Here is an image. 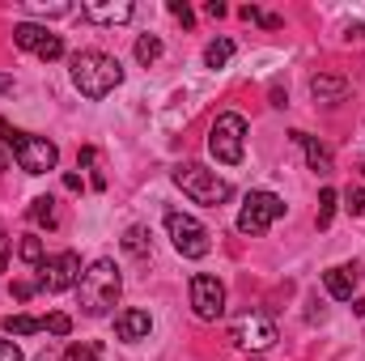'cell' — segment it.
I'll use <instances>...</instances> for the list:
<instances>
[{"label": "cell", "instance_id": "38", "mask_svg": "<svg viewBox=\"0 0 365 361\" xmlns=\"http://www.w3.org/2000/svg\"><path fill=\"white\" fill-rule=\"evenodd\" d=\"M38 361H56V357H51V353H43V357H38Z\"/></svg>", "mask_w": 365, "mask_h": 361}, {"label": "cell", "instance_id": "8", "mask_svg": "<svg viewBox=\"0 0 365 361\" xmlns=\"http://www.w3.org/2000/svg\"><path fill=\"white\" fill-rule=\"evenodd\" d=\"M13 158H17V166H21L26 175H47V171H56L60 149H56L47 136H30V132H21L17 145H13Z\"/></svg>", "mask_w": 365, "mask_h": 361}, {"label": "cell", "instance_id": "3", "mask_svg": "<svg viewBox=\"0 0 365 361\" xmlns=\"http://www.w3.org/2000/svg\"><path fill=\"white\" fill-rule=\"evenodd\" d=\"M175 187H179L182 195H191L195 204H208V208H217V204H225L230 195H234V187L230 179H221L217 171H208V166H200V162H182L175 166Z\"/></svg>", "mask_w": 365, "mask_h": 361}, {"label": "cell", "instance_id": "30", "mask_svg": "<svg viewBox=\"0 0 365 361\" xmlns=\"http://www.w3.org/2000/svg\"><path fill=\"white\" fill-rule=\"evenodd\" d=\"M0 361H21V349L13 340H0Z\"/></svg>", "mask_w": 365, "mask_h": 361}, {"label": "cell", "instance_id": "9", "mask_svg": "<svg viewBox=\"0 0 365 361\" xmlns=\"http://www.w3.org/2000/svg\"><path fill=\"white\" fill-rule=\"evenodd\" d=\"M13 43H17L21 51H34L38 60H60V56H64V39L51 34V30L38 26V21H17V26H13Z\"/></svg>", "mask_w": 365, "mask_h": 361}, {"label": "cell", "instance_id": "36", "mask_svg": "<svg viewBox=\"0 0 365 361\" xmlns=\"http://www.w3.org/2000/svg\"><path fill=\"white\" fill-rule=\"evenodd\" d=\"M353 310H357V315H365V298H353Z\"/></svg>", "mask_w": 365, "mask_h": 361}, {"label": "cell", "instance_id": "10", "mask_svg": "<svg viewBox=\"0 0 365 361\" xmlns=\"http://www.w3.org/2000/svg\"><path fill=\"white\" fill-rule=\"evenodd\" d=\"M191 310H195L204 323L221 319V315H225V285H221L217 276H208V272L191 276Z\"/></svg>", "mask_w": 365, "mask_h": 361}, {"label": "cell", "instance_id": "29", "mask_svg": "<svg viewBox=\"0 0 365 361\" xmlns=\"http://www.w3.org/2000/svg\"><path fill=\"white\" fill-rule=\"evenodd\" d=\"M34 293H38V285H30V280H17V285H13V298H17V302H30Z\"/></svg>", "mask_w": 365, "mask_h": 361}, {"label": "cell", "instance_id": "1", "mask_svg": "<svg viewBox=\"0 0 365 361\" xmlns=\"http://www.w3.org/2000/svg\"><path fill=\"white\" fill-rule=\"evenodd\" d=\"M119 293H123V276L115 268V260H93L77 280V298H81V310L90 319L110 315L119 306Z\"/></svg>", "mask_w": 365, "mask_h": 361}, {"label": "cell", "instance_id": "14", "mask_svg": "<svg viewBox=\"0 0 365 361\" xmlns=\"http://www.w3.org/2000/svg\"><path fill=\"white\" fill-rule=\"evenodd\" d=\"M310 93H314V102L336 106V102L349 98V81L344 77H331V73H319V77H310Z\"/></svg>", "mask_w": 365, "mask_h": 361}, {"label": "cell", "instance_id": "31", "mask_svg": "<svg viewBox=\"0 0 365 361\" xmlns=\"http://www.w3.org/2000/svg\"><path fill=\"white\" fill-rule=\"evenodd\" d=\"M204 13H208V17H225V13H230V9H225V4H221V0H208V4H204Z\"/></svg>", "mask_w": 365, "mask_h": 361}, {"label": "cell", "instance_id": "23", "mask_svg": "<svg viewBox=\"0 0 365 361\" xmlns=\"http://www.w3.org/2000/svg\"><path fill=\"white\" fill-rule=\"evenodd\" d=\"M336 200H340V191H336V187H323V191H319V225H323V230L331 225V213H336Z\"/></svg>", "mask_w": 365, "mask_h": 361}, {"label": "cell", "instance_id": "34", "mask_svg": "<svg viewBox=\"0 0 365 361\" xmlns=\"http://www.w3.org/2000/svg\"><path fill=\"white\" fill-rule=\"evenodd\" d=\"M64 187L68 191H81V175H64Z\"/></svg>", "mask_w": 365, "mask_h": 361}, {"label": "cell", "instance_id": "4", "mask_svg": "<svg viewBox=\"0 0 365 361\" xmlns=\"http://www.w3.org/2000/svg\"><path fill=\"white\" fill-rule=\"evenodd\" d=\"M242 149H247V119L234 115V111L217 115V123L208 128V153L221 166H238L242 162Z\"/></svg>", "mask_w": 365, "mask_h": 361}, {"label": "cell", "instance_id": "17", "mask_svg": "<svg viewBox=\"0 0 365 361\" xmlns=\"http://www.w3.org/2000/svg\"><path fill=\"white\" fill-rule=\"evenodd\" d=\"M230 60H234V43H230V39H212V43L204 47V64H208V68H225Z\"/></svg>", "mask_w": 365, "mask_h": 361}, {"label": "cell", "instance_id": "11", "mask_svg": "<svg viewBox=\"0 0 365 361\" xmlns=\"http://www.w3.org/2000/svg\"><path fill=\"white\" fill-rule=\"evenodd\" d=\"M234 345H238V349H251V353L272 349V345H276V323L268 319V315L247 310V315L234 323Z\"/></svg>", "mask_w": 365, "mask_h": 361}, {"label": "cell", "instance_id": "35", "mask_svg": "<svg viewBox=\"0 0 365 361\" xmlns=\"http://www.w3.org/2000/svg\"><path fill=\"white\" fill-rule=\"evenodd\" d=\"M13 90V77H4V73H0V93H9Z\"/></svg>", "mask_w": 365, "mask_h": 361}, {"label": "cell", "instance_id": "6", "mask_svg": "<svg viewBox=\"0 0 365 361\" xmlns=\"http://www.w3.org/2000/svg\"><path fill=\"white\" fill-rule=\"evenodd\" d=\"M166 234H170V243H175V251H179L182 260H204L208 251H212V238H208V230L191 217V213H166Z\"/></svg>", "mask_w": 365, "mask_h": 361}, {"label": "cell", "instance_id": "27", "mask_svg": "<svg viewBox=\"0 0 365 361\" xmlns=\"http://www.w3.org/2000/svg\"><path fill=\"white\" fill-rule=\"evenodd\" d=\"M170 13L179 17L182 26H191V21H195V13H191V4H187V0H170Z\"/></svg>", "mask_w": 365, "mask_h": 361}, {"label": "cell", "instance_id": "7", "mask_svg": "<svg viewBox=\"0 0 365 361\" xmlns=\"http://www.w3.org/2000/svg\"><path fill=\"white\" fill-rule=\"evenodd\" d=\"M81 272H86V268H81V255H77V251H60V255L43 260V268H38V289H43V293L77 289Z\"/></svg>", "mask_w": 365, "mask_h": 361}, {"label": "cell", "instance_id": "24", "mask_svg": "<svg viewBox=\"0 0 365 361\" xmlns=\"http://www.w3.org/2000/svg\"><path fill=\"white\" fill-rule=\"evenodd\" d=\"M64 361H102V345L98 340H81V345H73Z\"/></svg>", "mask_w": 365, "mask_h": 361}, {"label": "cell", "instance_id": "2", "mask_svg": "<svg viewBox=\"0 0 365 361\" xmlns=\"http://www.w3.org/2000/svg\"><path fill=\"white\" fill-rule=\"evenodd\" d=\"M68 68H73V86L86 93V98H93V102L106 98V93L123 81L119 60L106 56V51H77V56L68 60Z\"/></svg>", "mask_w": 365, "mask_h": 361}, {"label": "cell", "instance_id": "21", "mask_svg": "<svg viewBox=\"0 0 365 361\" xmlns=\"http://www.w3.org/2000/svg\"><path fill=\"white\" fill-rule=\"evenodd\" d=\"M4 332H9V336H34V332H43V319L13 315V319H4Z\"/></svg>", "mask_w": 365, "mask_h": 361}, {"label": "cell", "instance_id": "12", "mask_svg": "<svg viewBox=\"0 0 365 361\" xmlns=\"http://www.w3.org/2000/svg\"><path fill=\"white\" fill-rule=\"evenodd\" d=\"M149 332H153V319H149V310H140V306H128V310H119V315H115V336H119V340L136 345V340H149Z\"/></svg>", "mask_w": 365, "mask_h": 361}, {"label": "cell", "instance_id": "19", "mask_svg": "<svg viewBox=\"0 0 365 361\" xmlns=\"http://www.w3.org/2000/svg\"><path fill=\"white\" fill-rule=\"evenodd\" d=\"M158 56H162V39L158 34H140L136 39V60L149 68V64H158Z\"/></svg>", "mask_w": 365, "mask_h": 361}, {"label": "cell", "instance_id": "15", "mask_svg": "<svg viewBox=\"0 0 365 361\" xmlns=\"http://www.w3.org/2000/svg\"><path fill=\"white\" fill-rule=\"evenodd\" d=\"M293 141L306 149V162H310V171H314V175H323V179H327V175L336 171V166H331V149H327V145H319L310 132H293Z\"/></svg>", "mask_w": 365, "mask_h": 361}, {"label": "cell", "instance_id": "33", "mask_svg": "<svg viewBox=\"0 0 365 361\" xmlns=\"http://www.w3.org/2000/svg\"><path fill=\"white\" fill-rule=\"evenodd\" d=\"M259 26H268V30H276V26H280V17H276V13H259Z\"/></svg>", "mask_w": 365, "mask_h": 361}, {"label": "cell", "instance_id": "18", "mask_svg": "<svg viewBox=\"0 0 365 361\" xmlns=\"http://www.w3.org/2000/svg\"><path fill=\"white\" fill-rule=\"evenodd\" d=\"M123 251L136 255V260H145V255H149V230H145V225H132V230L123 234Z\"/></svg>", "mask_w": 365, "mask_h": 361}, {"label": "cell", "instance_id": "32", "mask_svg": "<svg viewBox=\"0 0 365 361\" xmlns=\"http://www.w3.org/2000/svg\"><path fill=\"white\" fill-rule=\"evenodd\" d=\"M4 264H9V238H4V230H0V272H4Z\"/></svg>", "mask_w": 365, "mask_h": 361}, {"label": "cell", "instance_id": "5", "mask_svg": "<svg viewBox=\"0 0 365 361\" xmlns=\"http://www.w3.org/2000/svg\"><path fill=\"white\" fill-rule=\"evenodd\" d=\"M280 217H284V200L280 195H272V191H251L247 204H242V213H238V234L259 238V234L272 230Z\"/></svg>", "mask_w": 365, "mask_h": 361}, {"label": "cell", "instance_id": "25", "mask_svg": "<svg viewBox=\"0 0 365 361\" xmlns=\"http://www.w3.org/2000/svg\"><path fill=\"white\" fill-rule=\"evenodd\" d=\"M43 332H51V336H68V332H73V319H68V315H47V319H43Z\"/></svg>", "mask_w": 365, "mask_h": 361}, {"label": "cell", "instance_id": "16", "mask_svg": "<svg viewBox=\"0 0 365 361\" xmlns=\"http://www.w3.org/2000/svg\"><path fill=\"white\" fill-rule=\"evenodd\" d=\"M81 17L102 21V26H119V21L132 17V4L128 0H119V4H81Z\"/></svg>", "mask_w": 365, "mask_h": 361}, {"label": "cell", "instance_id": "39", "mask_svg": "<svg viewBox=\"0 0 365 361\" xmlns=\"http://www.w3.org/2000/svg\"><path fill=\"white\" fill-rule=\"evenodd\" d=\"M361 171H365V166H361Z\"/></svg>", "mask_w": 365, "mask_h": 361}, {"label": "cell", "instance_id": "26", "mask_svg": "<svg viewBox=\"0 0 365 361\" xmlns=\"http://www.w3.org/2000/svg\"><path fill=\"white\" fill-rule=\"evenodd\" d=\"M344 208H349L353 217H365V191L361 187H349V191H344Z\"/></svg>", "mask_w": 365, "mask_h": 361}, {"label": "cell", "instance_id": "28", "mask_svg": "<svg viewBox=\"0 0 365 361\" xmlns=\"http://www.w3.org/2000/svg\"><path fill=\"white\" fill-rule=\"evenodd\" d=\"M17 136H21V132H17L13 123H4V119H0V145H4L9 153H13V145H17Z\"/></svg>", "mask_w": 365, "mask_h": 361}, {"label": "cell", "instance_id": "13", "mask_svg": "<svg viewBox=\"0 0 365 361\" xmlns=\"http://www.w3.org/2000/svg\"><path fill=\"white\" fill-rule=\"evenodd\" d=\"M323 285H327V293H331L336 302H353V298H357V268L336 264V268L323 272Z\"/></svg>", "mask_w": 365, "mask_h": 361}, {"label": "cell", "instance_id": "22", "mask_svg": "<svg viewBox=\"0 0 365 361\" xmlns=\"http://www.w3.org/2000/svg\"><path fill=\"white\" fill-rule=\"evenodd\" d=\"M30 217H34L38 225L51 230V225H56V200H51V195H38V200L30 204Z\"/></svg>", "mask_w": 365, "mask_h": 361}, {"label": "cell", "instance_id": "37", "mask_svg": "<svg viewBox=\"0 0 365 361\" xmlns=\"http://www.w3.org/2000/svg\"><path fill=\"white\" fill-rule=\"evenodd\" d=\"M0 171H9V149H0Z\"/></svg>", "mask_w": 365, "mask_h": 361}, {"label": "cell", "instance_id": "20", "mask_svg": "<svg viewBox=\"0 0 365 361\" xmlns=\"http://www.w3.org/2000/svg\"><path fill=\"white\" fill-rule=\"evenodd\" d=\"M17 255H21L30 268H43V238H38V234H26L21 247H17Z\"/></svg>", "mask_w": 365, "mask_h": 361}]
</instances>
